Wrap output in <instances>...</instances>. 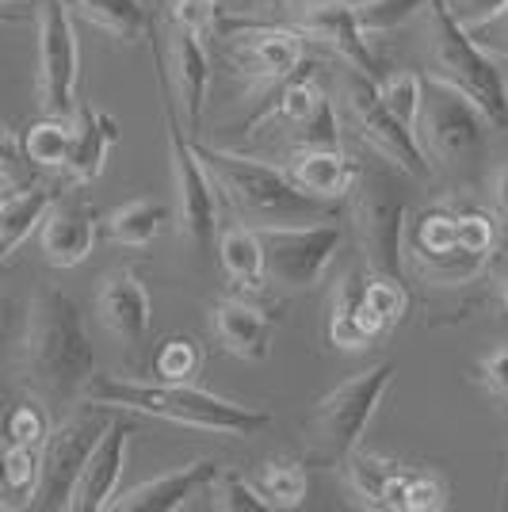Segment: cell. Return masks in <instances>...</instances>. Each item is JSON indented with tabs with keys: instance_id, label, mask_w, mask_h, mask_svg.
<instances>
[{
	"instance_id": "28",
	"label": "cell",
	"mask_w": 508,
	"mask_h": 512,
	"mask_svg": "<svg viewBox=\"0 0 508 512\" xmlns=\"http://www.w3.org/2000/svg\"><path fill=\"white\" fill-rule=\"evenodd\" d=\"M447 505V482L436 470L398 467L386 486V509L390 512H436Z\"/></svg>"
},
{
	"instance_id": "13",
	"label": "cell",
	"mask_w": 508,
	"mask_h": 512,
	"mask_svg": "<svg viewBox=\"0 0 508 512\" xmlns=\"http://www.w3.org/2000/svg\"><path fill=\"white\" fill-rule=\"evenodd\" d=\"M233 69L253 88L283 85L302 65V31L264 27V23H233L226 43Z\"/></svg>"
},
{
	"instance_id": "15",
	"label": "cell",
	"mask_w": 508,
	"mask_h": 512,
	"mask_svg": "<svg viewBox=\"0 0 508 512\" xmlns=\"http://www.w3.org/2000/svg\"><path fill=\"white\" fill-rule=\"evenodd\" d=\"M130 436H134L130 421H123V417L107 421L104 436L96 440V448L88 451V463L81 467V478H77L73 497H69V509L96 512L111 505V497L119 490V478H123V467H127Z\"/></svg>"
},
{
	"instance_id": "22",
	"label": "cell",
	"mask_w": 508,
	"mask_h": 512,
	"mask_svg": "<svg viewBox=\"0 0 508 512\" xmlns=\"http://www.w3.org/2000/svg\"><path fill=\"white\" fill-rule=\"evenodd\" d=\"M356 176H360V165L352 157H344L340 146L337 150H298L295 165H291V180L298 188L325 203L352 192Z\"/></svg>"
},
{
	"instance_id": "40",
	"label": "cell",
	"mask_w": 508,
	"mask_h": 512,
	"mask_svg": "<svg viewBox=\"0 0 508 512\" xmlns=\"http://www.w3.org/2000/svg\"><path fill=\"white\" fill-rule=\"evenodd\" d=\"M337 146H340L337 111H333V100L325 96L318 111L295 130V150H337Z\"/></svg>"
},
{
	"instance_id": "50",
	"label": "cell",
	"mask_w": 508,
	"mask_h": 512,
	"mask_svg": "<svg viewBox=\"0 0 508 512\" xmlns=\"http://www.w3.org/2000/svg\"><path fill=\"white\" fill-rule=\"evenodd\" d=\"M0 509H12V505H8V501H0Z\"/></svg>"
},
{
	"instance_id": "41",
	"label": "cell",
	"mask_w": 508,
	"mask_h": 512,
	"mask_svg": "<svg viewBox=\"0 0 508 512\" xmlns=\"http://www.w3.org/2000/svg\"><path fill=\"white\" fill-rule=\"evenodd\" d=\"M455 241L463 253L489 256L497 249V222L486 211H466L455 214Z\"/></svg>"
},
{
	"instance_id": "20",
	"label": "cell",
	"mask_w": 508,
	"mask_h": 512,
	"mask_svg": "<svg viewBox=\"0 0 508 512\" xmlns=\"http://www.w3.org/2000/svg\"><path fill=\"white\" fill-rule=\"evenodd\" d=\"M169 77H172V85H176L180 104H184L188 127L195 130L203 123V104H207V92H211V58H207V50H203V39H195L188 31H176V27H172Z\"/></svg>"
},
{
	"instance_id": "18",
	"label": "cell",
	"mask_w": 508,
	"mask_h": 512,
	"mask_svg": "<svg viewBox=\"0 0 508 512\" xmlns=\"http://www.w3.org/2000/svg\"><path fill=\"white\" fill-rule=\"evenodd\" d=\"M218 474L214 459H195L188 467L165 470L157 478H149L142 486L127 490L123 497H111L107 509L115 512H176L188 505V497H195V490L211 486V478Z\"/></svg>"
},
{
	"instance_id": "45",
	"label": "cell",
	"mask_w": 508,
	"mask_h": 512,
	"mask_svg": "<svg viewBox=\"0 0 508 512\" xmlns=\"http://www.w3.org/2000/svg\"><path fill=\"white\" fill-rule=\"evenodd\" d=\"M470 35H474V43L478 46H486L489 54L508 58V8L505 12H497V16H489V20L474 23Z\"/></svg>"
},
{
	"instance_id": "36",
	"label": "cell",
	"mask_w": 508,
	"mask_h": 512,
	"mask_svg": "<svg viewBox=\"0 0 508 512\" xmlns=\"http://www.w3.org/2000/svg\"><path fill=\"white\" fill-rule=\"evenodd\" d=\"M379 96H382V104L390 107L405 127L413 130L417 115H421L424 77L421 73H413V69H398V73H390V77H382L379 81Z\"/></svg>"
},
{
	"instance_id": "47",
	"label": "cell",
	"mask_w": 508,
	"mask_h": 512,
	"mask_svg": "<svg viewBox=\"0 0 508 512\" xmlns=\"http://www.w3.org/2000/svg\"><path fill=\"white\" fill-rule=\"evenodd\" d=\"M493 207L508 222V165H501L497 176H493Z\"/></svg>"
},
{
	"instance_id": "8",
	"label": "cell",
	"mask_w": 508,
	"mask_h": 512,
	"mask_svg": "<svg viewBox=\"0 0 508 512\" xmlns=\"http://www.w3.org/2000/svg\"><path fill=\"white\" fill-rule=\"evenodd\" d=\"M486 130L489 119L470 96L440 77H424V100L413 134L432 165H466L486 150Z\"/></svg>"
},
{
	"instance_id": "35",
	"label": "cell",
	"mask_w": 508,
	"mask_h": 512,
	"mask_svg": "<svg viewBox=\"0 0 508 512\" xmlns=\"http://www.w3.org/2000/svg\"><path fill=\"white\" fill-rule=\"evenodd\" d=\"M363 306H367V314L375 318V325H379L382 333H386V329H394V325L405 318V310H409L405 279L371 276L367 283H363Z\"/></svg>"
},
{
	"instance_id": "23",
	"label": "cell",
	"mask_w": 508,
	"mask_h": 512,
	"mask_svg": "<svg viewBox=\"0 0 508 512\" xmlns=\"http://www.w3.org/2000/svg\"><path fill=\"white\" fill-rule=\"evenodd\" d=\"M382 337V329L363 306V283L356 276H344L333 299V318H329V341L337 344L340 352H360L367 344Z\"/></svg>"
},
{
	"instance_id": "39",
	"label": "cell",
	"mask_w": 508,
	"mask_h": 512,
	"mask_svg": "<svg viewBox=\"0 0 508 512\" xmlns=\"http://www.w3.org/2000/svg\"><path fill=\"white\" fill-rule=\"evenodd\" d=\"M50 432V413H46L43 402H27V406H16L8 417H4V440L12 444H27V448H39Z\"/></svg>"
},
{
	"instance_id": "2",
	"label": "cell",
	"mask_w": 508,
	"mask_h": 512,
	"mask_svg": "<svg viewBox=\"0 0 508 512\" xmlns=\"http://www.w3.org/2000/svg\"><path fill=\"white\" fill-rule=\"evenodd\" d=\"M85 398L107 409L146 413L157 421L203 428V432H218V436H256L272 425L268 409L241 406V402H230L222 394H211V390L191 383H134V379L92 375Z\"/></svg>"
},
{
	"instance_id": "17",
	"label": "cell",
	"mask_w": 508,
	"mask_h": 512,
	"mask_svg": "<svg viewBox=\"0 0 508 512\" xmlns=\"http://www.w3.org/2000/svg\"><path fill=\"white\" fill-rule=\"evenodd\" d=\"M96 245V214L85 199H54L43 218V256L54 268H77Z\"/></svg>"
},
{
	"instance_id": "29",
	"label": "cell",
	"mask_w": 508,
	"mask_h": 512,
	"mask_svg": "<svg viewBox=\"0 0 508 512\" xmlns=\"http://www.w3.org/2000/svg\"><path fill=\"white\" fill-rule=\"evenodd\" d=\"M321 100H325V88L318 85V73L298 65V73H291V77L283 81L276 104L260 115V123H283V127L298 130L314 111H318Z\"/></svg>"
},
{
	"instance_id": "10",
	"label": "cell",
	"mask_w": 508,
	"mask_h": 512,
	"mask_svg": "<svg viewBox=\"0 0 508 512\" xmlns=\"http://www.w3.org/2000/svg\"><path fill=\"white\" fill-rule=\"evenodd\" d=\"M337 81H340V100L348 107V115H352V123H356L363 142L379 153L386 165L402 169L405 176H417V180L432 176V161L424 157L417 134L405 127L390 107L382 104L379 81L360 73L356 65H344Z\"/></svg>"
},
{
	"instance_id": "11",
	"label": "cell",
	"mask_w": 508,
	"mask_h": 512,
	"mask_svg": "<svg viewBox=\"0 0 508 512\" xmlns=\"http://www.w3.org/2000/svg\"><path fill=\"white\" fill-rule=\"evenodd\" d=\"M107 421H111V409L85 398L81 413H73L69 421L46 432L43 455H39V482H35V493L27 501L31 509H69V497H73V486L81 478V467L88 463V451L96 448V440L104 436Z\"/></svg>"
},
{
	"instance_id": "26",
	"label": "cell",
	"mask_w": 508,
	"mask_h": 512,
	"mask_svg": "<svg viewBox=\"0 0 508 512\" xmlns=\"http://www.w3.org/2000/svg\"><path fill=\"white\" fill-rule=\"evenodd\" d=\"M81 20L107 31L119 43H138L149 31L146 4L142 0H65Z\"/></svg>"
},
{
	"instance_id": "7",
	"label": "cell",
	"mask_w": 508,
	"mask_h": 512,
	"mask_svg": "<svg viewBox=\"0 0 508 512\" xmlns=\"http://www.w3.org/2000/svg\"><path fill=\"white\" fill-rule=\"evenodd\" d=\"M352 222H356V241L371 268V276L402 279L405 264V207L402 188L386 176V169H360L352 184Z\"/></svg>"
},
{
	"instance_id": "30",
	"label": "cell",
	"mask_w": 508,
	"mask_h": 512,
	"mask_svg": "<svg viewBox=\"0 0 508 512\" xmlns=\"http://www.w3.org/2000/svg\"><path fill=\"white\" fill-rule=\"evenodd\" d=\"M398 467L402 463L382 459L375 451H360V448L348 451L340 459V470H344L348 486H352V493L360 497V505H367V509H386V486H390V478H394Z\"/></svg>"
},
{
	"instance_id": "24",
	"label": "cell",
	"mask_w": 508,
	"mask_h": 512,
	"mask_svg": "<svg viewBox=\"0 0 508 512\" xmlns=\"http://www.w3.org/2000/svg\"><path fill=\"white\" fill-rule=\"evenodd\" d=\"M214 241H218V264H222L230 283L245 287V291L264 287V256H260V241H256V230L249 222L218 230Z\"/></svg>"
},
{
	"instance_id": "38",
	"label": "cell",
	"mask_w": 508,
	"mask_h": 512,
	"mask_svg": "<svg viewBox=\"0 0 508 512\" xmlns=\"http://www.w3.org/2000/svg\"><path fill=\"white\" fill-rule=\"evenodd\" d=\"M428 4L432 0H360L352 8H356V20L367 35H382V31H394V27L409 23Z\"/></svg>"
},
{
	"instance_id": "6",
	"label": "cell",
	"mask_w": 508,
	"mask_h": 512,
	"mask_svg": "<svg viewBox=\"0 0 508 512\" xmlns=\"http://www.w3.org/2000/svg\"><path fill=\"white\" fill-rule=\"evenodd\" d=\"M153 65H157L161 119H165V138H169V172H172V188H176V218H180V230L191 241V249H207L214 241V234H218L214 180L211 172H207V165L199 161L188 130L180 127V119L172 111V77L165 58H161V50H153Z\"/></svg>"
},
{
	"instance_id": "51",
	"label": "cell",
	"mask_w": 508,
	"mask_h": 512,
	"mask_svg": "<svg viewBox=\"0 0 508 512\" xmlns=\"http://www.w3.org/2000/svg\"><path fill=\"white\" fill-rule=\"evenodd\" d=\"M0 318H4V299H0Z\"/></svg>"
},
{
	"instance_id": "9",
	"label": "cell",
	"mask_w": 508,
	"mask_h": 512,
	"mask_svg": "<svg viewBox=\"0 0 508 512\" xmlns=\"http://www.w3.org/2000/svg\"><path fill=\"white\" fill-rule=\"evenodd\" d=\"M264 256V279L283 291H310L344 245V226L333 218L287 222V226H253Z\"/></svg>"
},
{
	"instance_id": "19",
	"label": "cell",
	"mask_w": 508,
	"mask_h": 512,
	"mask_svg": "<svg viewBox=\"0 0 508 512\" xmlns=\"http://www.w3.org/2000/svg\"><path fill=\"white\" fill-rule=\"evenodd\" d=\"M119 146V119L107 115L104 107H81L77 123H73V146L65 169L73 176V184H92L107 169V157Z\"/></svg>"
},
{
	"instance_id": "31",
	"label": "cell",
	"mask_w": 508,
	"mask_h": 512,
	"mask_svg": "<svg viewBox=\"0 0 508 512\" xmlns=\"http://www.w3.org/2000/svg\"><path fill=\"white\" fill-rule=\"evenodd\" d=\"M256 490L264 493L268 509H298L310 493L306 463L302 459H268L256 474Z\"/></svg>"
},
{
	"instance_id": "5",
	"label": "cell",
	"mask_w": 508,
	"mask_h": 512,
	"mask_svg": "<svg viewBox=\"0 0 508 512\" xmlns=\"http://www.w3.org/2000/svg\"><path fill=\"white\" fill-rule=\"evenodd\" d=\"M394 363H375L363 375H352L340 386H333L321 398L310 421H306V455L310 463H325V467H340V459L348 451L360 448L363 432L375 421L386 390L394 383Z\"/></svg>"
},
{
	"instance_id": "46",
	"label": "cell",
	"mask_w": 508,
	"mask_h": 512,
	"mask_svg": "<svg viewBox=\"0 0 508 512\" xmlns=\"http://www.w3.org/2000/svg\"><path fill=\"white\" fill-rule=\"evenodd\" d=\"M451 4V12L466 23V27H474V23L489 20V16H497V12H505L508 0H447Z\"/></svg>"
},
{
	"instance_id": "1",
	"label": "cell",
	"mask_w": 508,
	"mask_h": 512,
	"mask_svg": "<svg viewBox=\"0 0 508 512\" xmlns=\"http://www.w3.org/2000/svg\"><path fill=\"white\" fill-rule=\"evenodd\" d=\"M20 375L23 386L46 409H69L81 402L96 375V352L88 341L81 306L62 287H39L27 306Z\"/></svg>"
},
{
	"instance_id": "34",
	"label": "cell",
	"mask_w": 508,
	"mask_h": 512,
	"mask_svg": "<svg viewBox=\"0 0 508 512\" xmlns=\"http://www.w3.org/2000/svg\"><path fill=\"white\" fill-rule=\"evenodd\" d=\"M35 482H39V455H35V448L4 440V448H0V493L20 497L27 505L31 493H35Z\"/></svg>"
},
{
	"instance_id": "14",
	"label": "cell",
	"mask_w": 508,
	"mask_h": 512,
	"mask_svg": "<svg viewBox=\"0 0 508 512\" xmlns=\"http://www.w3.org/2000/svg\"><path fill=\"white\" fill-rule=\"evenodd\" d=\"M298 31L306 39H318L329 50H337L348 65H356L360 73L382 81L386 77V62L367 46V31L356 20V8L348 0H306L298 8Z\"/></svg>"
},
{
	"instance_id": "37",
	"label": "cell",
	"mask_w": 508,
	"mask_h": 512,
	"mask_svg": "<svg viewBox=\"0 0 508 512\" xmlns=\"http://www.w3.org/2000/svg\"><path fill=\"white\" fill-rule=\"evenodd\" d=\"M211 505L218 512H268L264 493L256 490V482H249L237 470H218L211 478Z\"/></svg>"
},
{
	"instance_id": "27",
	"label": "cell",
	"mask_w": 508,
	"mask_h": 512,
	"mask_svg": "<svg viewBox=\"0 0 508 512\" xmlns=\"http://www.w3.org/2000/svg\"><path fill=\"white\" fill-rule=\"evenodd\" d=\"M165 222H169V207L161 199H130L119 211H111V218L104 222V234L115 245L142 249L165 230Z\"/></svg>"
},
{
	"instance_id": "44",
	"label": "cell",
	"mask_w": 508,
	"mask_h": 512,
	"mask_svg": "<svg viewBox=\"0 0 508 512\" xmlns=\"http://www.w3.org/2000/svg\"><path fill=\"white\" fill-rule=\"evenodd\" d=\"M478 383L486 386V394L508 413V344L493 348L486 360L478 363Z\"/></svg>"
},
{
	"instance_id": "25",
	"label": "cell",
	"mask_w": 508,
	"mask_h": 512,
	"mask_svg": "<svg viewBox=\"0 0 508 512\" xmlns=\"http://www.w3.org/2000/svg\"><path fill=\"white\" fill-rule=\"evenodd\" d=\"M54 199H58V195L50 192V188H35V184L16 195H8V203H4V211H0V264L20 249L35 226H43V218Z\"/></svg>"
},
{
	"instance_id": "32",
	"label": "cell",
	"mask_w": 508,
	"mask_h": 512,
	"mask_svg": "<svg viewBox=\"0 0 508 512\" xmlns=\"http://www.w3.org/2000/svg\"><path fill=\"white\" fill-rule=\"evenodd\" d=\"M69 146H73V119L62 115H43L23 134V150L35 169H65Z\"/></svg>"
},
{
	"instance_id": "21",
	"label": "cell",
	"mask_w": 508,
	"mask_h": 512,
	"mask_svg": "<svg viewBox=\"0 0 508 512\" xmlns=\"http://www.w3.org/2000/svg\"><path fill=\"white\" fill-rule=\"evenodd\" d=\"M214 333L230 356L245 363L268 360L272 352V321L241 299H222L214 306Z\"/></svg>"
},
{
	"instance_id": "48",
	"label": "cell",
	"mask_w": 508,
	"mask_h": 512,
	"mask_svg": "<svg viewBox=\"0 0 508 512\" xmlns=\"http://www.w3.org/2000/svg\"><path fill=\"white\" fill-rule=\"evenodd\" d=\"M501 302H505V310H508V268H505V276H501Z\"/></svg>"
},
{
	"instance_id": "49",
	"label": "cell",
	"mask_w": 508,
	"mask_h": 512,
	"mask_svg": "<svg viewBox=\"0 0 508 512\" xmlns=\"http://www.w3.org/2000/svg\"><path fill=\"white\" fill-rule=\"evenodd\" d=\"M4 203H8V195H4V192H0V211H4Z\"/></svg>"
},
{
	"instance_id": "4",
	"label": "cell",
	"mask_w": 508,
	"mask_h": 512,
	"mask_svg": "<svg viewBox=\"0 0 508 512\" xmlns=\"http://www.w3.org/2000/svg\"><path fill=\"white\" fill-rule=\"evenodd\" d=\"M428 16H432V65H436L432 77L470 96L489 119V127H508V85L501 65L493 62L486 46L474 43L470 27L451 12L447 0H432Z\"/></svg>"
},
{
	"instance_id": "12",
	"label": "cell",
	"mask_w": 508,
	"mask_h": 512,
	"mask_svg": "<svg viewBox=\"0 0 508 512\" xmlns=\"http://www.w3.org/2000/svg\"><path fill=\"white\" fill-rule=\"evenodd\" d=\"M35 35H39V107L43 115L73 119L77 115V73H81L73 8L65 0H39Z\"/></svg>"
},
{
	"instance_id": "16",
	"label": "cell",
	"mask_w": 508,
	"mask_h": 512,
	"mask_svg": "<svg viewBox=\"0 0 508 512\" xmlns=\"http://www.w3.org/2000/svg\"><path fill=\"white\" fill-rule=\"evenodd\" d=\"M96 318L115 341L138 344L149 333V291L134 268H115L100 279Z\"/></svg>"
},
{
	"instance_id": "3",
	"label": "cell",
	"mask_w": 508,
	"mask_h": 512,
	"mask_svg": "<svg viewBox=\"0 0 508 512\" xmlns=\"http://www.w3.org/2000/svg\"><path fill=\"white\" fill-rule=\"evenodd\" d=\"M199 161L207 165L211 180L230 195V203L249 226H287V222H318L329 214L325 199H314L291 180V172L276 169L268 161L241 157L218 150L207 142H195Z\"/></svg>"
},
{
	"instance_id": "33",
	"label": "cell",
	"mask_w": 508,
	"mask_h": 512,
	"mask_svg": "<svg viewBox=\"0 0 508 512\" xmlns=\"http://www.w3.org/2000/svg\"><path fill=\"white\" fill-rule=\"evenodd\" d=\"M203 367V352L191 337H165L153 352V375L157 383H191Z\"/></svg>"
},
{
	"instance_id": "52",
	"label": "cell",
	"mask_w": 508,
	"mask_h": 512,
	"mask_svg": "<svg viewBox=\"0 0 508 512\" xmlns=\"http://www.w3.org/2000/svg\"><path fill=\"white\" fill-rule=\"evenodd\" d=\"M505 505H508V497H505Z\"/></svg>"
},
{
	"instance_id": "42",
	"label": "cell",
	"mask_w": 508,
	"mask_h": 512,
	"mask_svg": "<svg viewBox=\"0 0 508 512\" xmlns=\"http://www.w3.org/2000/svg\"><path fill=\"white\" fill-rule=\"evenodd\" d=\"M31 157L23 150V138L20 134H12L8 127H0V184H8V188H31Z\"/></svg>"
},
{
	"instance_id": "43",
	"label": "cell",
	"mask_w": 508,
	"mask_h": 512,
	"mask_svg": "<svg viewBox=\"0 0 508 512\" xmlns=\"http://www.w3.org/2000/svg\"><path fill=\"white\" fill-rule=\"evenodd\" d=\"M218 0H172V27L176 31H188L195 39H207L214 27H218Z\"/></svg>"
}]
</instances>
